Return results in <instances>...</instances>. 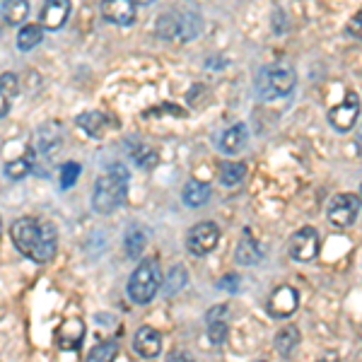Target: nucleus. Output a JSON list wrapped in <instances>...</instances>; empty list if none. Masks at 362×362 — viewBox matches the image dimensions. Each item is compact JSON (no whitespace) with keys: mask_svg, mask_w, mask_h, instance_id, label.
<instances>
[{"mask_svg":"<svg viewBox=\"0 0 362 362\" xmlns=\"http://www.w3.org/2000/svg\"><path fill=\"white\" fill-rule=\"evenodd\" d=\"M10 239H13L15 249L22 256L37 261V264H46L54 259L58 247V230L49 220L37 218H20L10 227Z\"/></svg>","mask_w":362,"mask_h":362,"instance_id":"f257e3e1","label":"nucleus"},{"mask_svg":"<svg viewBox=\"0 0 362 362\" xmlns=\"http://www.w3.org/2000/svg\"><path fill=\"white\" fill-rule=\"evenodd\" d=\"M70 15V3L68 0H51V3H46L42 8V15H39V20H42V29H49V32H56V29H61L66 25Z\"/></svg>","mask_w":362,"mask_h":362,"instance_id":"2eb2a0df","label":"nucleus"},{"mask_svg":"<svg viewBox=\"0 0 362 362\" xmlns=\"http://www.w3.org/2000/svg\"><path fill=\"white\" fill-rule=\"evenodd\" d=\"M44 37V29L39 25H25L17 34V49L20 51H32L34 46H39Z\"/></svg>","mask_w":362,"mask_h":362,"instance_id":"bb28decb","label":"nucleus"},{"mask_svg":"<svg viewBox=\"0 0 362 362\" xmlns=\"http://www.w3.org/2000/svg\"><path fill=\"white\" fill-rule=\"evenodd\" d=\"M220 242V227L215 223H198L186 235V249L194 256H208Z\"/></svg>","mask_w":362,"mask_h":362,"instance_id":"0eeeda50","label":"nucleus"},{"mask_svg":"<svg viewBox=\"0 0 362 362\" xmlns=\"http://www.w3.org/2000/svg\"><path fill=\"white\" fill-rule=\"evenodd\" d=\"M227 305H215L210 307V312L206 314V324H208V338L213 346H223L227 338Z\"/></svg>","mask_w":362,"mask_h":362,"instance_id":"dca6fc26","label":"nucleus"},{"mask_svg":"<svg viewBox=\"0 0 362 362\" xmlns=\"http://www.w3.org/2000/svg\"><path fill=\"white\" fill-rule=\"evenodd\" d=\"M0 225H3V223H0Z\"/></svg>","mask_w":362,"mask_h":362,"instance_id":"f704fd0d","label":"nucleus"},{"mask_svg":"<svg viewBox=\"0 0 362 362\" xmlns=\"http://www.w3.org/2000/svg\"><path fill=\"white\" fill-rule=\"evenodd\" d=\"M360 17H362V15L358 13V15H355V20H353V25H350V29L355 27V37H360Z\"/></svg>","mask_w":362,"mask_h":362,"instance_id":"72a5a7b5","label":"nucleus"},{"mask_svg":"<svg viewBox=\"0 0 362 362\" xmlns=\"http://www.w3.org/2000/svg\"><path fill=\"white\" fill-rule=\"evenodd\" d=\"M157 34L167 42L189 44L203 32V20L194 10H172L157 17Z\"/></svg>","mask_w":362,"mask_h":362,"instance_id":"7ed1b4c3","label":"nucleus"},{"mask_svg":"<svg viewBox=\"0 0 362 362\" xmlns=\"http://www.w3.org/2000/svg\"><path fill=\"white\" fill-rule=\"evenodd\" d=\"M162 285V271L157 259H145L140 261V266L131 273L128 278V297L136 305H148L155 300V295L160 293Z\"/></svg>","mask_w":362,"mask_h":362,"instance_id":"39448f33","label":"nucleus"},{"mask_svg":"<svg viewBox=\"0 0 362 362\" xmlns=\"http://www.w3.org/2000/svg\"><path fill=\"white\" fill-rule=\"evenodd\" d=\"M235 259H237L239 266H254V264H259V261L264 259V251H261L259 242L251 237L249 230H244L242 239H239L237 251H235Z\"/></svg>","mask_w":362,"mask_h":362,"instance_id":"f3484780","label":"nucleus"},{"mask_svg":"<svg viewBox=\"0 0 362 362\" xmlns=\"http://www.w3.org/2000/svg\"><path fill=\"white\" fill-rule=\"evenodd\" d=\"M297 346H300V331H297L295 326H285V329L276 336V350L283 355V358L293 355Z\"/></svg>","mask_w":362,"mask_h":362,"instance_id":"393cba45","label":"nucleus"},{"mask_svg":"<svg viewBox=\"0 0 362 362\" xmlns=\"http://www.w3.org/2000/svg\"><path fill=\"white\" fill-rule=\"evenodd\" d=\"M290 256L295 261H314L319 256V232L314 227H302L295 232L293 242H290Z\"/></svg>","mask_w":362,"mask_h":362,"instance_id":"1a4fd4ad","label":"nucleus"},{"mask_svg":"<svg viewBox=\"0 0 362 362\" xmlns=\"http://www.w3.org/2000/svg\"><path fill=\"white\" fill-rule=\"evenodd\" d=\"M358 116H360V97L348 95L338 107H334L329 112V124L334 126L338 133H348L350 128L358 124Z\"/></svg>","mask_w":362,"mask_h":362,"instance_id":"9d476101","label":"nucleus"},{"mask_svg":"<svg viewBox=\"0 0 362 362\" xmlns=\"http://www.w3.org/2000/svg\"><path fill=\"white\" fill-rule=\"evenodd\" d=\"M249 140V131L244 124H237L232 128H227L223 136L218 138V148L223 150L225 155H237L239 150H244V145H247Z\"/></svg>","mask_w":362,"mask_h":362,"instance_id":"a211bd4d","label":"nucleus"},{"mask_svg":"<svg viewBox=\"0 0 362 362\" xmlns=\"http://www.w3.org/2000/svg\"><path fill=\"white\" fill-rule=\"evenodd\" d=\"M63 143V124H58V121H46L37 128V133H34V140H32V155H34V165H37V160H42V157H49L54 155L58 148H61Z\"/></svg>","mask_w":362,"mask_h":362,"instance_id":"423d86ee","label":"nucleus"},{"mask_svg":"<svg viewBox=\"0 0 362 362\" xmlns=\"http://www.w3.org/2000/svg\"><path fill=\"white\" fill-rule=\"evenodd\" d=\"M133 350H136L140 358H148V360L157 358L160 350H162L160 331H155L153 326H143V329H138L136 338H133Z\"/></svg>","mask_w":362,"mask_h":362,"instance_id":"4468645a","label":"nucleus"},{"mask_svg":"<svg viewBox=\"0 0 362 362\" xmlns=\"http://www.w3.org/2000/svg\"><path fill=\"white\" fill-rule=\"evenodd\" d=\"M297 305H300L297 290L290 288V285H280V288L273 290L271 300H268V312L276 319H288L297 312Z\"/></svg>","mask_w":362,"mask_h":362,"instance_id":"9b49d317","label":"nucleus"},{"mask_svg":"<svg viewBox=\"0 0 362 362\" xmlns=\"http://www.w3.org/2000/svg\"><path fill=\"white\" fill-rule=\"evenodd\" d=\"M80 174H83V167H80L78 162H66V165L61 167V177H58L61 189H70V186H75V181H78Z\"/></svg>","mask_w":362,"mask_h":362,"instance_id":"7c9ffc66","label":"nucleus"},{"mask_svg":"<svg viewBox=\"0 0 362 362\" xmlns=\"http://www.w3.org/2000/svg\"><path fill=\"white\" fill-rule=\"evenodd\" d=\"M145 244H148V230H145L143 225L133 223L126 230V235H124L126 256H128V259H140V254L145 251Z\"/></svg>","mask_w":362,"mask_h":362,"instance_id":"6ab92c4d","label":"nucleus"},{"mask_svg":"<svg viewBox=\"0 0 362 362\" xmlns=\"http://www.w3.org/2000/svg\"><path fill=\"white\" fill-rule=\"evenodd\" d=\"M186 283H189V273H186V268L184 266H172V271L167 273V283H165L167 295H174V293H179V290H184Z\"/></svg>","mask_w":362,"mask_h":362,"instance_id":"c85d7f7f","label":"nucleus"},{"mask_svg":"<svg viewBox=\"0 0 362 362\" xmlns=\"http://www.w3.org/2000/svg\"><path fill=\"white\" fill-rule=\"evenodd\" d=\"M27 15H29V3H25V0H10V3L3 5V17L10 27H20L27 20Z\"/></svg>","mask_w":362,"mask_h":362,"instance_id":"a878e982","label":"nucleus"},{"mask_svg":"<svg viewBox=\"0 0 362 362\" xmlns=\"http://www.w3.org/2000/svg\"><path fill=\"white\" fill-rule=\"evenodd\" d=\"M20 92V80L15 73H5L0 75V119L8 116V112L13 109V102Z\"/></svg>","mask_w":362,"mask_h":362,"instance_id":"aec40b11","label":"nucleus"},{"mask_svg":"<svg viewBox=\"0 0 362 362\" xmlns=\"http://www.w3.org/2000/svg\"><path fill=\"white\" fill-rule=\"evenodd\" d=\"M167 362H196V360H194V355L186 353V350H177V353L169 355Z\"/></svg>","mask_w":362,"mask_h":362,"instance_id":"473e14b6","label":"nucleus"},{"mask_svg":"<svg viewBox=\"0 0 362 362\" xmlns=\"http://www.w3.org/2000/svg\"><path fill=\"white\" fill-rule=\"evenodd\" d=\"M326 215L334 227H350L360 215V198L355 194H338L331 198Z\"/></svg>","mask_w":362,"mask_h":362,"instance_id":"6e6552de","label":"nucleus"},{"mask_svg":"<svg viewBox=\"0 0 362 362\" xmlns=\"http://www.w3.org/2000/svg\"><path fill=\"white\" fill-rule=\"evenodd\" d=\"M218 174H220V181L225 186H237L242 184L244 177H247V167L242 162H220L218 165Z\"/></svg>","mask_w":362,"mask_h":362,"instance_id":"b1692460","label":"nucleus"},{"mask_svg":"<svg viewBox=\"0 0 362 362\" xmlns=\"http://www.w3.org/2000/svg\"><path fill=\"white\" fill-rule=\"evenodd\" d=\"M78 126L90 138H102L109 131V116H104L102 112H85L78 116Z\"/></svg>","mask_w":362,"mask_h":362,"instance_id":"412c9836","label":"nucleus"},{"mask_svg":"<svg viewBox=\"0 0 362 362\" xmlns=\"http://www.w3.org/2000/svg\"><path fill=\"white\" fill-rule=\"evenodd\" d=\"M297 73L288 61H278L271 66L261 68L259 78H256V92L261 99H280L288 97L295 90Z\"/></svg>","mask_w":362,"mask_h":362,"instance_id":"20e7f679","label":"nucleus"},{"mask_svg":"<svg viewBox=\"0 0 362 362\" xmlns=\"http://www.w3.org/2000/svg\"><path fill=\"white\" fill-rule=\"evenodd\" d=\"M85 341V321L73 317L66 319L56 331V346L61 350H80Z\"/></svg>","mask_w":362,"mask_h":362,"instance_id":"ddd939ff","label":"nucleus"},{"mask_svg":"<svg viewBox=\"0 0 362 362\" xmlns=\"http://www.w3.org/2000/svg\"><path fill=\"white\" fill-rule=\"evenodd\" d=\"M128 148H131V155H133V160H136V165L138 167H143V169H153L157 165V153L153 148H148L145 143H128Z\"/></svg>","mask_w":362,"mask_h":362,"instance_id":"cd10ccee","label":"nucleus"},{"mask_svg":"<svg viewBox=\"0 0 362 362\" xmlns=\"http://www.w3.org/2000/svg\"><path fill=\"white\" fill-rule=\"evenodd\" d=\"M34 169V155L32 150H27V155H20L17 160H10L3 165V172L8 174L10 179L17 181V179H25L29 172Z\"/></svg>","mask_w":362,"mask_h":362,"instance_id":"5701e85b","label":"nucleus"},{"mask_svg":"<svg viewBox=\"0 0 362 362\" xmlns=\"http://www.w3.org/2000/svg\"><path fill=\"white\" fill-rule=\"evenodd\" d=\"M128 169L119 162H114L104 174H99L95 181V191H92V208L99 215L114 213L119 206H124L128 194Z\"/></svg>","mask_w":362,"mask_h":362,"instance_id":"f03ea898","label":"nucleus"},{"mask_svg":"<svg viewBox=\"0 0 362 362\" xmlns=\"http://www.w3.org/2000/svg\"><path fill=\"white\" fill-rule=\"evenodd\" d=\"M218 288L225 290V293H237V290H239V276H237V273H227V276H223L218 280Z\"/></svg>","mask_w":362,"mask_h":362,"instance_id":"2f4dec72","label":"nucleus"},{"mask_svg":"<svg viewBox=\"0 0 362 362\" xmlns=\"http://www.w3.org/2000/svg\"><path fill=\"white\" fill-rule=\"evenodd\" d=\"M116 341H102L90 350V362H112L116 358Z\"/></svg>","mask_w":362,"mask_h":362,"instance_id":"c756f323","label":"nucleus"},{"mask_svg":"<svg viewBox=\"0 0 362 362\" xmlns=\"http://www.w3.org/2000/svg\"><path fill=\"white\" fill-rule=\"evenodd\" d=\"M181 201H184L189 208L206 206V203L210 201V186L203 184V181L191 179L189 184L184 186V191H181Z\"/></svg>","mask_w":362,"mask_h":362,"instance_id":"4be33fe9","label":"nucleus"},{"mask_svg":"<svg viewBox=\"0 0 362 362\" xmlns=\"http://www.w3.org/2000/svg\"><path fill=\"white\" fill-rule=\"evenodd\" d=\"M102 17L112 25L131 27L138 17V5L133 0H107L102 3Z\"/></svg>","mask_w":362,"mask_h":362,"instance_id":"f8f14e48","label":"nucleus"}]
</instances>
